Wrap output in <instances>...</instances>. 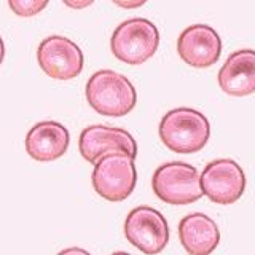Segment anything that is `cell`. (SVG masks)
Instances as JSON below:
<instances>
[{
    "label": "cell",
    "mask_w": 255,
    "mask_h": 255,
    "mask_svg": "<svg viewBox=\"0 0 255 255\" xmlns=\"http://www.w3.org/2000/svg\"><path fill=\"white\" fill-rule=\"evenodd\" d=\"M159 139L174 153H196L211 137V125L199 110L190 107L172 109L161 118Z\"/></svg>",
    "instance_id": "1"
},
{
    "label": "cell",
    "mask_w": 255,
    "mask_h": 255,
    "mask_svg": "<svg viewBox=\"0 0 255 255\" xmlns=\"http://www.w3.org/2000/svg\"><path fill=\"white\" fill-rule=\"evenodd\" d=\"M86 99L101 115L123 117L137 104V91L129 78L115 70L94 72L86 83Z\"/></svg>",
    "instance_id": "2"
},
{
    "label": "cell",
    "mask_w": 255,
    "mask_h": 255,
    "mask_svg": "<svg viewBox=\"0 0 255 255\" xmlns=\"http://www.w3.org/2000/svg\"><path fill=\"white\" fill-rule=\"evenodd\" d=\"M93 187L96 193L112 203L123 201L131 196L137 185L135 158L123 151L104 155L93 169Z\"/></svg>",
    "instance_id": "3"
},
{
    "label": "cell",
    "mask_w": 255,
    "mask_h": 255,
    "mask_svg": "<svg viewBox=\"0 0 255 255\" xmlns=\"http://www.w3.org/2000/svg\"><path fill=\"white\" fill-rule=\"evenodd\" d=\"M159 46V32L145 18H132L122 22L110 38V50L117 59L131 66L148 61Z\"/></svg>",
    "instance_id": "4"
},
{
    "label": "cell",
    "mask_w": 255,
    "mask_h": 255,
    "mask_svg": "<svg viewBox=\"0 0 255 255\" xmlns=\"http://www.w3.org/2000/svg\"><path fill=\"white\" fill-rule=\"evenodd\" d=\"M151 187L161 201L174 206L191 204L204 195L198 169L182 161L159 166L151 177Z\"/></svg>",
    "instance_id": "5"
},
{
    "label": "cell",
    "mask_w": 255,
    "mask_h": 255,
    "mask_svg": "<svg viewBox=\"0 0 255 255\" xmlns=\"http://www.w3.org/2000/svg\"><path fill=\"white\" fill-rule=\"evenodd\" d=\"M125 236L143 254L155 255L169 243V225L159 211L148 206H139L128 214Z\"/></svg>",
    "instance_id": "6"
},
{
    "label": "cell",
    "mask_w": 255,
    "mask_h": 255,
    "mask_svg": "<svg viewBox=\"0 0 255 255\" xmlns=\"http://www.w3.org/2000/svg\"><path fill=\"white\" fill-rule=\"evenodd\" d=\"M203 193L215 204H233L243 196L246 175L236 161L228 158L215 159L201 174Z\"/></svg>",
    "instance_id": "7"
},
{
    "label": "cell",
    "mask_w": 255,
    "mask_h": 255,
    "mask_svg": "<svg viewBox=\"0 0 255 255\" xmlns=\"http://www.w3.org/2000/svg\"><path fill=\"white\" fill-rule=\"evenodd\" d=\"M37 59L48 77L56 80H70L83 70V51L67 37L51 35L38 45Z\"/></svg>",
    "instance_id": "8"
},
{
    "label": "cell",
    "mask_w": 255,
    "mask_h": 255,
    "mask_svg": "<svg viewBox=\"0 0 255 255\" xmlns=\"http://www.w3.org/2000/svg\"><path fill=\"white\" fill-rule=\"evenodd\" d=\"M78 148L86 161L93 164L112 151H123L132 158L137 156V143L132 135L122 128L106 125H91L85 128L80 134Z\"/></svg>",
    "instance_id": "9"
},
{
    "label": "cell",
    "mask_w": 255,
    "mask_h": 255,
    "mask_svg": "<svg viewBox=\"0 0 255 255\" xmlns=\"http://www.w3.org/2000/svg\"><path fill=\"white\" fill-rule=\"evenodd\" d=\"M177 51L191 67H211L220 58L222 40L207 24H193L179 35Z\"/></svg>",
    "instance_id": "10"
},
{
    "label": "cell",
    "mask_w": 255,
    "mask_h": 255,
    "mask_svg": "<svg viewBox=\"0 0 255 255\" xmlns=\"http://www.w3.org/2000/svg\"><path fill=\"white\" fill-rule=\"evenodd\" d=\"M70 135L67 128L48 120L40 122L26 135V150L37 161H54L61 158L69 148Z\"/></svg>",
    "instance_id": "11"
},
{
    "label": "cell",
    "mask_w": 255,
    "mask_h": 255,
    "mask_svg": "<svg viewBox=\"0 0 255 255\" xmlns=\"http://www.w3.org/2000/svg\"><path fill=\"white\" fill-rule=\"evenodd\" d=\"M180 243L190 255H211L220 241L217 223L206 214L193 212L179 223Z\"/></svg>",
    "instance_id": "12"
},
{
    "label": "cell",
    "mask_w": 255,
    "mask_h": 255,
    "mask_svg": "<svg viewBox=\"0 0 255 255\" xmlns=\"http://www.w3.org/2000/svg\"><path fill=\"white\" fill-rule=\"evenodd\" d=\"M219 85L230 96H247L255 91V51L238 50L219 70Z\"/></svg>",
    "instance_id": "13"
},
{
    "label": "cell",
    "mask_w": 255,
    "mask_h": 255,
    "mask_svg": "<svg viewBox=\"0 0 255 255\" xmlns=\"http://www.w3.org/2000/svg\"><path fill=\"white\" fill-rule=\"evenodd\" d=\"M8 6L18 16H35L48 6V0H10Z\"/></svg>",
    "instance_id": "14"
},
{
    "label": "cell",
    "mask_w": 255,
    "mask_h": 255,
    "mask_svg": "<svg viewBox=\"0 0 255 255\" xmlns=\"http://www.w3.org/2000/svg\"><path fill=\"white\" fill-rule=\"evenodd\" d=\"M114 3L122 6V8H139L142 5H145V0H131V2H122V0H114Z\"/></svg>",
    "instance_id": "15"
},
{
    "label": "cell",
    "mask_w": 255,
    "mask_h": 255,
    "mask_svg": "<svg viewBox=\"0 0 255 255\" xmlns=\"http://www.w3.org/2000/svg\"><path fill=\"white\" fill-rule=\"evenodd\" d=\"M64 5H67L70 8H75V10H80V8H86L93 5V0H80V2H74V0H64Z\"/></svg>",
    "instance_id": "16"
},
{
    "label": "cell",
    "mask_w": 255,
    "mask_h": 255,
    "mask_svg": "<svg viewBox=\"0 0 255 255\" xmlns=\"http://www.w3.org/2000/svg\"><path fill=\"white\" fill-rule=\"evenodd\" d=\"M58 255H91V254L85 249H82V247H69V249L61 251Z\"/></svg>",
    "instance_id": "17"
},
{
    "label": "cell",
    "mask_w": 255,
    "mask_h": 255,
    "mask_svg": "<svg viewBox=\"0 0 255 255\" xmlns=\"http://www.w3.org/2000/svg\"><path fill=\"white\" fill-rule=\"evenodd\" d=\"M3 58H5V43H3V38L0 37V64L3 62Z\"/></svg>",
    "instance_id": "18"
},
{
    "label": "cell",
    "mask_w": 255,
    "mask_h": 255,
    "mask_svg": "<svg viewBox=\"0 0 255 255\" xmlns=\"http://www.w3.org/2000/svg\"><path fill=\"white\" fill-rule=\"evenodd\" d=\"M112 255H131V254H128V252H114Z\"/></svg>",
    "instance_id": "19"
}]
</instances>
